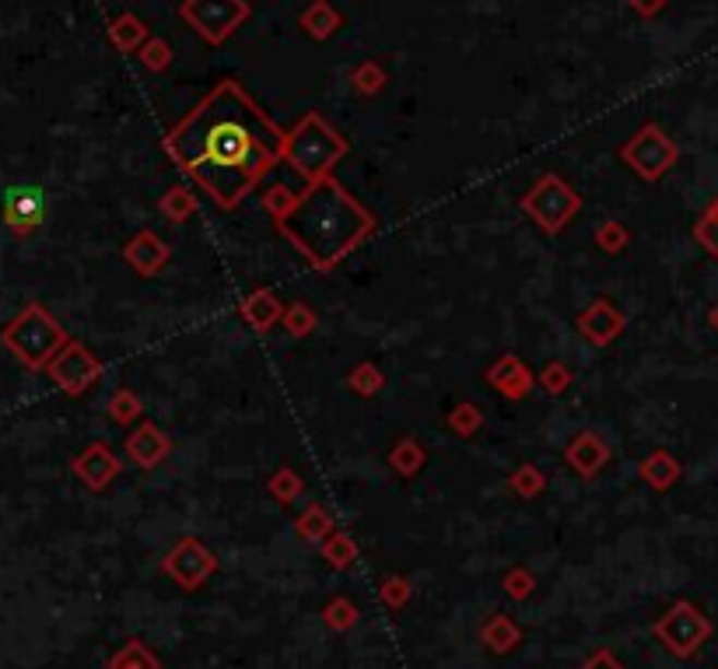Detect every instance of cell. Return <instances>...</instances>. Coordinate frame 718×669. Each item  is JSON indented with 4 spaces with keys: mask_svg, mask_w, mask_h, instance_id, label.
<instances>
[{
    "mask_svg": "<svg viewBox=\"0 0 718 669\" xmlns=\"http://www.w3.org/2000/svg\"><path fill=\"white\" fill-rule=\"evenodd\" d=\"M326 621L333 628H347L350 621H355V610H350L347 604H333V607H326Z\"/></svg>",
    "mask_w": 718,
    "mask_h": 669,
    "instance_id": "obj_15",
    "label": "cell"
},
{
    "mask_svg": "<svg viewBox=\"0 0 718 669\" xmlns=\"http://www.w3.org/2000/svg\"><path fill=\"white\" fill-rule=\"evenodd\" d=\"M382 85V71L375 63H364L361 71H355V88H361V92H375Z\"/></svg>",
    "mask_w": 718,
    "mask_h": 669,
    "instance_id": "obj_14",
    "label": "cell"
},
{
    "mask_svg": "<svg viewBox=\"0 0 718 669\" xmlns=\"http://www.w3.org/2000/svg\"><path fill=\"white\" fill-rule=\"evenodd\" d=\"M112 669H155V662H152V656H147V652L133 642L120 659L112 662Z\"/></svg>",
    "mask_w": 718,
    "mask_h": 669,
    "instance_id": "obj_12",
    "label": "cell"
},
{
    "mask_svg": "<svg viewBox=\"0 0 718 669\" xmlns=\"http://www.w3.org/2000/svg\"><path fill=\"white\" fill-rule=\"evenodd\" d=\"M337 25H340V14L333 11L326 0H315V4L302 14V28H309V36H315V39L333 36Z\"/></svg>",
    "mask_w": 718,
    "mask_h": 669,
    "instance_id": "obj_7",
    "label": "cell"
},
{
    "mask_svg": "<svg viewBox=\"0 0 718 669\" xmlns=\"http://www.w3.org/2000/svg\"><path fill=\"white\" fill-rule=\"evenodd\" d=\"M393 599V604H399V599L407 596V589H404V582H390V585H382V599Z\"/></svg>",
    "mask_w": 718,
    "mask_h": 669,
    "instance_id": "obj_17",
    "label": "cell"
},
{
    "mask_svg": "<svg viewBox=\"0 0 718 669\" xmlns=\"http://www.w3.org/2000/svg\"><path fill=\"white\" fill-rule=\"evenodd\" d=\"M280 144L274 123H266L236 81L211 92L169 138L172 155L222 200H236L277 158Z\"/></svg>",
    "mask_w": 718,
    "mask_h": 669,
    "instance_id": "obj_1",
    "label": "cell"
},
{
    "mask_svg": "<svg viewBox=\"0 0 718 669\" xmlns=\"http://www.w3.org/2000/svg\"><path fill=\"white\" fill-rule=\"evenodd\" d=\"M705 621L691 610V607H677L666 621L659 624V634L666 642H670V648L677 652H691L701 638H705Z\"/></svg>",
    "mask_w": 718,
    "mask_h": 669,
    "instance_id": "obj_6",
    "label": "cell"
},
{
    "mask_svg": "<svg viewBox=\"0 0 718 669\" xmlns=\"http://www.w3.org/2000/svg\"><path fill=\"white\" fill-rule=\"evenodd\" d=\"M711 326L718 330V306H715V312H711Z\"/></svg>",
    "mask_w": 718,
    "mask_h": 669,
    "instance_id": "obj_19",
    "label": "cell"
},
{
    "mask_svg": "<svg viewBox=\"0 0 718 669\" xmlns=\"http://www.w3.org/2000/svg\"><path fill=\"white\" fill-rule=\"evenodd\" d=\"M53 341H57V330L39 312V306H32L19 323L8 326V333H4V344L14 350V355H22L32 368L46 358V350Z\"/></svg>",
    "mask_w": 718,
    "mask_h": 669,
    "instance_id": "obj_4",
    "label": "cell"
},
{
    "mask_svg": "<svg viewBox=\"0 0 718 669\" xmlns=\"http://www.w3.org/2000/svg\"><path fill=\"white\" fill-rule=\"evenodd\" d=\"M4 222L19 239L32 236V231H39V225L46 222V193H43V187H32V182H25V187H11L4 193Z\"/></svg>",
    "mask_w": 718,
    "mask_h": 669,
    "instance_id": "obj_5",
    "label": "cell"
},
{
    "mask_svg": "<svg viewBox=\"0 0 718 669\" xmlns=\"http://www.w3.org/2000/svg\"><path fill=\"white\" fill-rule=\"evenodd\" d=\"M182 19L207 43H225L249 19V8L246 0H187L182 4Z\"/></svg>",
    "mask_w": 718,
    "mask_h": 669,
    "instance_id": "obj_2",
    "label": "cell"
},
{
    "mask_svg": "<svg viewBox=\"0 0 718 669\" xmlns=\"http://www.w3.org/2000/svg\"><path fill=\"white\" fill-rule=\"evenodd\" d=\"M169 57H172V49L161 39H152V43L141 46V60L152 67V71H165V67H169Z\"/></svg>",
    "mask_w": 718,
    "mask_h": 669,
    "instance_id": "obj_9",
    "label": "cell"
},
{
    "mask_svg": "<svg viewBox=\"0 0 718 669\" xmlns=\"http://www.w3.org/2000/svg\"><path fill=\"white\" fill-rule=\"evenodd\" d=\"M586 669H621V666H617V662H613L610 656H596V659H593V662H589Z\"/></svg>",
    "mask_w": 718,
    "mask_h": 669,
    "instance_id": "obj_18",
    "label": "cell"
},
{
    "mask_svg": "<svg viewBox=\"0 0 718 669\" xmlns=\"http://www.w3.org/2000/svg\"><path fill=\"white\" fill-rule=\"evenodd\" d=\"M109 36H112V43L123 49V53H133L137 46H144V39H147V32H144V25L133 19V14H123V19H116L112 22V28H109Z\"/></svg>",
    "mask_w": 718,
    "mask_h": 669,
    "instance_id": "obj_8",
    "label": "cell"
},
{
    "mask_svg": "<svg viewBox=\"0 0 718 669\" xmlns=\"http://www.w3.org/2000/svg\"><path fill=\"white\" fill-rule=\"evenodd\" d=\"M488 642H491V648H512V642H515V628L505 621V617H498V621L488 628Z\"/></svg>",
    "mask_w": 718,
    "mask_h": 669,
    "instance_id": "obj_13",
    "label": "cell"
},
{
    "mask_svg": "<svg viewBox=\"0 0 718 669\" xmlns=\"http://www.w3.org/2000/svg\"><path fill=\"white\" fill-rule=\"evenodd\" d=\"M711 211H715V214H718V200H715V207H711Z\"/></svg>",
    "mask_w": 718,
    "mask_h": 669,
    "instance_id": "obj_20",
    "label": "cell"
},
{
    "mask_svg": "<svg viewBox=\"0 0 718 669\" xmlns=\"http://www.w3.org/2000/svg\"><path fill=\"white\" fill-rule=\"evenodd\" d=\"M624 158L634 165V172H642L645 179H659L662 172H670V165L677 162V144L666 138V133L648 123L631 138L624 147Z\"/></svg>",
    "mask_w": 718,
    "mask_h": 669,
    "instance_id": "obj_3",
    "label": "cell"
},
{
    "mask_svg": "<svg viewBox=\"0 0 718 669\" xmlns=\"http://www.w3.org/2000/svg\"><path fill=\"white\" fill-rule=\"evenodd\" d=\"M645 474L656 488H666V483H673V477H677V463L670 456H656L653 463H645Z\"/></svg>",
    "mask_w": 718,
    "mask_h": 669,
    "instance_id": "obj_10",
    "label": "cell"
},
{
    "mask_svg": "<svg viewBox=\"0 0 718 669\" xmlns=\"http://www.w3.org/2000/svg\"><path fill=\"white\" fill-rule=\"evenodd\" d=\"M627 4L638 11V14H645V19H653V14H659L670 0H627Z\"/></svg>",
    "mask_w": 718,
    "mask_h": 669,
    "instance_id": "obj_16",
    "label": "cell"
},
{
    "mask_svg": "<svg viewBox=\"0 0 718 669\" xmlns=\"http://www.w3.org/2000/svg\"><path fill=\"white\" fill-rule=\"evenodd\" d=\"M697 242L708 249L711 256H718V214L715 211H708L705 217H701V225H697Z\"/></svg>",
    "mask_w": 718,
    "mask_h": 669,
    "instance_id": "obj_11",
    "label": "cell"
}]
</instances>
